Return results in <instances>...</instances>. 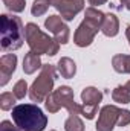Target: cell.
Wrapping results in <instances>:
<instances>
[{"label": "cell", "instance_id": "obj_5", "mask_svg": "<svg viewBox=\"0 0 130 131\" xmlns=\"http://www.w3.org/2000/svg\"><path fill=\"white\" fill-rule=\"evenodd\" d=\"M57 78V66L43 64L38 78L35 79L29 89V98L32 102H43L52 93L54 82Z\"/></svg>", "mask_w": 130, "mask_h": 131}, {"label": "cell", "instance_id": "obj_13", "mask_svg": "<svg viewBox=\"0 0 130 131\" xmlns=\"http://www.w3.org/2000/svg\"><path fill=\"white\" fill-rule=\"evenodd\" d=\"M43 64H41V58H40V55H37V53H34L32 50H29L26 55H25V58H23V72L26 73V75H32L35 73L38 69H41Z\"/></svg>", "mask_w": 130, "mask_h": 131}, {"label": "cell", "instance_id": "obj_23", "mask_svg": "<svg viewBox=\"0 0 130 131\" xmlns=\"http://www.w3.org/2000/svg\"><path fill=\"white\" fill-rule=\"evenodd\" d=\"M129 124H130V111L129 110L119 108V114H118V122H116V125H118V127H127Z\"/></svg>", "mask_w": 130, "mask_h": 131}, {"label": "cell", "instance_id": "obj_2", "mask_svg": "<svg viewBox=\"0 0 130 131\" xmlns=\"http://www.w3.org/2000/svg\"><path fill=\"white\" fill-rule=\"evenodd\" d=\"M12 121L22 131H43L48 117L35 104H20L12 108Z\"/></svg>", "mask_w": 130, "mask_h": 131}, {"label": "cell", "instance_id": "obj_7", "mask_svg": "<svg viewBox=\"0 0 130 131\" xmlns=\"http://www.w3.org/2000/svg\"><path fill=\"white\" fill-rule=\"evenodd\" d=\"M44 28L54 35V38H55L60 44L69 43L70 31H69V26L63 21L61 15H49V17L44 20Z\"/></svg>", "mask_w": 130, "mask_h": 131}, {"label": "cell", "instance_id": "obj_6", "mask_svg": "<svg viewBox=\"0 0 130 131\" xmlns=\"http://www.w3.org/2000/svg\"><path fill=\"white\" fill-rule=\"evenodd\" d=\"M44 107L49 113H57L61 107L69 111V114H81V105H78L73 98V90L67 85H61L54 90L44 101Z\"/></svg>", "mask_w": 130, "mask_h": 131}, {"label": "cell", "instance_id": "obj_3", "mask_svg": "<svg viewBox=\"0 0 130 131\" xmlns=\"http://www.w3.org/2000/svg\"><path fill=\"white\" fill-rule=\"evenodd\" d=\"M104 15H106L104 12H101L99 9L94 6L86 9L84 20L80 23V26L77 28V31L73 34V43L78 47H87L94 43L95 35L98 34V31H101Z\"/></svg>", "mask_w": 130, "mask_h": 131}, {"label": "cell", "instance_id": "obj_11", "mask_svg": "<svg viewBox=\"0 0 130 131\" xmlns=\"http://www.w3.org/2000/svg\"><path fill=\"white\" fill-rule=\"evenodd\" d=\"M101 32L104 34L106 37H116L119 32V20L115 14L109 12L104 15V21L101 25Z\"/></svg>", "mask_w": 130, "mask_h": 131}, {"label": "cell", "instance_id": "obj_15", "mask_svg": "<svg viewBox=\"0 0 130 131\" xmlns=\"http://www.w3.org/2000/svg\"><path fill=\"white\" fill-rule=\"evenodd\" d=\"M81 101H83V104L99 105V102L103 101V93L98 89H95V87H86L81 92Z\"/></svg>", "mask_w": 130, "mask_h": 131}, {"label": "cell", "instance_id": "obj_20", "mask_svg": "<svg viewBox=\"0 0 130 131\" xmlns=\"http://www.w3.org/2000/svg\"><path fill=\"white\" fill-rule=\"evenodd\" d=\"M15 96H14V93H8V92H5V93H2L0 95V108L3 110V111H8V110H12L14 108V104H15Z\"/></svg>", "mask_w": 130, "mask_h": 131}, {"label": "cell", "instance_id": "obj_21", "mask_svg": "<svg viewBox=\"0 0 130 131\" xmlns=\"http://www.w3.org/2000/svg\"><path fill=\"white\" fill-rule=\"evenodd\" d=\"M3 3L12 12H23L25 11V6H26V2L25 0H3Z\"/></svg>", "mask_w": 130, "mask_h": 131}, {"label": "cell", "instance_id": "obj_26", "mask_svg": "<svg viewBox=\"0 0 130 131\" xmlns=\"http://www.w3.org/2000/svg\"><path fill=\"white\" fill-rule=\"evenodd\" d=\"M119 2H121V5H123L126 9H129L130 11V0H119Z\"/></svg>", "mask_w": 130, "mask_h": 131}, {"label": "cell", "instance_id": "obj_19", "mask_svg": "<svg viewBox=\"0 0 130 131\" xmlns=\"http://www.w3.org/2000/svg\"><path fill=\"white\" fill-rule=\"evenodd\" d=\"M12 93L17 99H25V96L29 93V89H28V82L25 79H18L15 84H14V89H12Z\"/></svg>", "mask_w": 130, "mask_h": 131}, {"label": "cell", "instance_id": "obj_24", "mask_svg": "<svg viewBox=\"0 0 130 131\" xmlns=\"http://www.w3.org/2000/svg\"><path fill=\"white\" fill-rule=\"evenodd\" d=\"M0 131H22V130L15 124L12 125V122H9V121H3L0 124Z\"/></svg>", "mask_w": 130, "mask_h": 131}, {"label": "cell", "instance_id": "obj_16", "mask_svg": "<svg viewBox=\"0 0 130 131\" xmlns=\"http://www.w3.org/2000/svg\"><path fill=\"white\" fill-rule=\"evenodd\" d=\"M112 99L116 104H129L130 102V92L126 89V85H118L112 92Z\"/></svg>", "mask_w": 130, "mask_h": 131}, {"label": "cell", "instance_id": "obj_18", "mask_svg": "<svg viewBox=\"0 0 130 131\" xmlns=\"http://www.w3.org/2000/svg\"><path fill=\"white\" fill-rule=\"evenodd\" d=\"M49 6H52L51 0H34L32 8H31V14L34 17H41L43 14H46Z\"/></svg>", "mask_w": 130, "mask_h": 131}, {"label": "cell", "instance_id": "obj_10", "mask_svg": "<svg viewBox=\"0 0 130 131\" xmlns=\"http://www.w3.org/2000/svg\"><path fill=\"white\" fill-rule=\"evenodd\" d=\"M15 67H17V55L15 53H6L0 58V85L5 87L12 73L15 72Z\"/></svg>", "mask_w": 130, "mask_h": 131}, {"label": "cell", "instance_id": "obj_25", "mask_svg": "<svg viewBox=\"0 0 130 131\" xmlns=\"http://www.w3.org/2000/svg\"><path fill=\"white\" fill-rule=\"evenodd\" d=\"M109 0H89V3L95 8V6H99V5H104V3H107Z\"/></svg>", "mask_w": 130, "mask_h": 131}, {"label": "cell", "instance_id": "obj_9", "mask_svg": "<svg viewBox=\"0 0 130 131\" xmlns=\"http://www.w3.org/2000/svg\"><path fill=\"white\" fill-rule=\"evenodd\" d=\"M52 6L61 14V18L70 21L84 9V0H51Z\"/></svg>", "mask_w": 130, "mask_h": 131}, {"label": "cell", "instance_id": "obj_28", "mask_svg": "<svg viewBox=\"0 0 130 131\" xmlns=\"http://www.w3.org/2000/svg\"><path fill=\"white\" fill-rule=\"evenodd\" d=\"M126 89L130 92V81H127V82H126Z\"/></svg>", "mask_w": 130, "mask_h": 131}, {"label": "cell", "instance_id": "obj_14", "mask_svg": "<svg viewBox=\"0 0 130 131\" xmlns=\"http://www.w3.org/2000/svg\"><path fill=\"white\" fill-rule=\"evenodd\" d=\"M113 70L118 73H130V55L118 53L112 58Z\"/></svg>", "mask_w": 130, "mask_h": 131}, {"label": "cell", "instance_id": "obj_22", "mask_svg": "<svg viewBox=\"0 0 130 131\" xmlns=\"http://www.w3.org/2000/svg\"><path fill=\"white\" fill-rule=\"evenodd\" d=\"M97 113H98V105H95V104H83L81 105V114L86 119L92 121L97 116Z\"/></svg>", "mask_w": 130, "mask_h": 131}, {"label": "cell", "instance_id": "obj_4", "mask_svg": "<svg viewBox=\"0 0 130 131\" xmlns=\"http://www.w3.org/2000/svg\"><path fill=\"white\" fill-rule=\"evenodd\" d=\"M25 37L29 49L37 55L54 57L60 50V43L48 34H44L35 23H28L25 26Z\"/></svg>", "mask_w": 130, "mask_h": 131}, {"label": "cell", "instance_id": "obj_17", "mask_svg": "<svg viewBox=\"0 0 130 131\" xmlns=\"http://www.w3.org/2000/svg\"><path fill=\"white\" fill-rule=\"evenodd\" d=\"M64 131H84V122L78 114H69L64 122Z\"/></svg>", "mask_w": 130, "mask_h": 131}, {"label": "cell", "instance_id": "obj_29", "mask_svg": "<svg viewBox=\"0 0 130 131\" xmlns=\"http://www.w3.org/2000/svg\"><path fill=\"white\" fill-rule=\"evenodd\" d=\"M52 131H55V130H52Z\"/></svg>", "mask_w": 130, "mask_h": 131}, {"label": "cell", "instance_id": "obj_1", "mask_svg": "<svg viewBox=\"0 0 130 131\" xmlns=\"http://www.w3.org/2000/svg\"><path fill=\"white\" fill-rule=\"evenodd\" d=\"M25 37V26L20 17L2 14L0 17V46L6 52L17 50L23 46Z\"/></svg>", "mask_w": 130, "mask_h": 131}, {"label": "cell", "instance_id": "obj_8", "mask_svg": "<svg viewBox=\"0 0 130 131\" xmlns=\"http://www.w3.org/2000/svg\"><path fill=\"white\" fill-rule=\"evenodd\" d=\"M118 114H119V108L116 105H104L99 110L95 130L97 131H113L116 122H118Z\"/></svg>", "mask_w": 130, "mask_h": 131}, {"label": "cell", "instance_id": "obj_27", "mask_svg": "<svg viewBox=\"0 0 130 131\" xmlns=\"http://www.w3.org/2000/svg\"><path fill=\"white\" fill-rule=\"evenodd\" d=\"M126 37H127V41H129V44H130V25L126 28Z\"/></svg>", "mask_w": 130, "mask_h": 131}, {"label": "cell", "instance_id": "obj_12", "mask_svg": "<svg viewBox=\"0 0 130 131\" xmlns=\"http://www.w3.org/2000/svg\"><path fill=\"white\" fill-rule=\"evenodd\" d=\"M57 72L61 78H66V79H70L75 76L77 73V64L73 60H70L69 57H63L60 58V61L57 63Z\"/></svg>", "mask_w": 130, "mask_h": 131}]
</instances>
